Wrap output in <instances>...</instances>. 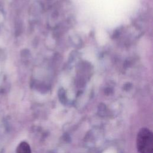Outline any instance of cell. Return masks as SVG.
I'll use <instances>...</instances> for the list:
<instances>
[{"label":"cell","mask_w":153,"mask_h":153,"mask_svg":"<svg viewBox=\"0 0 153 153\" xmlns=\"http://www.w3.org/2000/svg\"><path fill=\"white\" fill-rule=\"evenodd\" d=\"M136 147L139 153H153V135L149 129L142 128L139 131Z\"/></svg>","instance_id":"1"},{"label":"cell","mask_w":153,"mask_h":153,"mask_svg":"<svg viewBox=\"0 0 153 153\" xmlns=\"http://www.w3.org/2000/svg\"><path fill=\"white\" fill-rule=\"evenodd\" d=\"M16 153H32V152L29 145L26 142H22L17 147Z\"/></svg>","instance_id":"2"}]
</instances>
